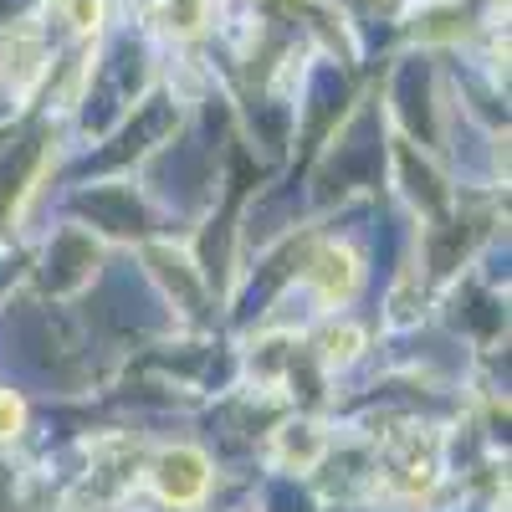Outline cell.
Returning a JSON list of instances; mask_svg holds the SVG:
<instances>
[{"label":"cell","mask_w":512,"mask_h":512,"mask_svg":"<svg viewBox=\"0 0 512 512\" xmlns=\"http://www.w3.org/2000/svg\"><path fill=\"white\" fill-rule=\"evenodd\" d=\"M21 425H26V405H21L11 390H0V441L21 436Z\"/></svg>","instance_id":"277c9868"},{"label":"cell","mask_w":512,"mask_h":512,"mask_svg":"<svg viewBox=\"0 0 512 512\" xmlns=\"http://www.w3.org/2000/svg\"><path fill=\"white\" fill-rule=\"evenodd\" d=\"M154 487L164 502H175V507H195L210 487V461L195 451V446H175V451H164L154 461Z\"/></svg>","instance_id":"6da1fadb"},{"label":"cell","mask_w":512,"mask_h":512,"mask_svg":"<svg viewBox=\"0 0 512 512\" xmlns=\"http://www.w3.org/2000/svg\"><path fill=\"white\" fill-rule=\"evenodd\" d=\"M77 26H98V0H77Z\"/></svg>","instance_id":"5b68a950"},{"label":"cell","mask_w":512,"mask_h":512,"mask_svg":"<svg viewBox=\"0 0 512 512\" xmlns=\"http://www.w3.org/2000/svg\"><path fill=\"white\" fill-rule=\"evenodd\" d=\"M359 344H364L359 328H333V333L323 338V359H328V364H349V359L359 354Z\"/></svg>","instance_id":"3957f363"},{"label":"cell","mask_w":512,"mask_h":512,"mask_svg":"<svg viewBox=\"0 0 512 512\" xmlns=\"http://www.w3.org/2000/svg\"><path fill=\"white\" fill-rule=\"evenodd\" d=\"M313 282L323 287L328 303H349L354 287H359V256L349 246H323L313 256Z\"/></svg>","instance_id":"7a4b0ae2"}]
</instances>
